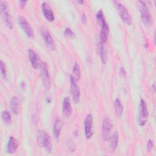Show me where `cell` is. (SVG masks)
Returning <instances> with one entry per match:
<instances>
[{"instance_id": "6da1fadb", "label": "cell", "mask_w": 156, "mask_h": 156, "mask_svg": "<svg viewBox=\"0 0 156 156\" xmlns=\"http://www.w3.org/2000/svg\"><path fill=\"white\" fill-rule=\"evenodd\" d=\"M37 141L38 145L44 149L48 153H51L52 144L49 135L44 130H39L37 134Z\"/></svg>"}, {"instance_id": "7a4b0ae2", "label": "cell", "mask_w": 156, "mask_h": 156, "mask_svg": "<svg viewBox=\"0 0 156 156\" xmlns=\"http://www.w3.org/2000/svg\"><path fill=\"white\" fill-rule=\"evenodd\" d=\"M0 13L2 21L6 26L10 29H13V23L12 20V16L9 12V5L5 1H0Z\"/></svg>"}, {"instance_id": "3957f363", "label": "cell", "mask_w": 156, "mask_h": 156, "mask_svg": "<svg viewBox=\"0 0 156 156\" xmlns=\"http://www.w3.org/2000/svg\"><path fill=\"white\" fill-rule=\"evenodd\" d=\"M137 4L143 24L146 26H149L151 23V16L147 4L144 1H138Z\"/></svg>"}, {"instance_id": "277c9868", "label": "cell", "mask_w": 156, "mask_h": 156, "mask_svg": "<svg viewBox=\"0 0 156 156\" xmlns=\"http://www.w3.org/2000/svg\"><path fill=\"white\" fill-rule=\"evenodd\" d=\"M113 3L123 22L127 25H130L132 24V18L127 9L122 3L118 1H113Z\"/></svg>"}, {"instance_id": "5b68a950", "label": "cell", "mask_w": 156, "mask_h": 156, "mask_svg": "<svg viewBox=\"0 0 156 156\" xmlns=\"http://www.w3.org/2000/svg\"><path fill=\"white\" fill-rule=\"evenodd\" d=\"M69 82H70V93L72 97L73 102L76 104L79 102L80 91L79 85L77 83V80L74 79L73 75L69 76Z\"/></svg>"}, {"instance_id": "8992f818", "label": "cell", "mask_w": 156, "mask_h": 156, "mask_svg": "<svg viewBox=\"0 0 156 156\" xmlns=\"http://www.w3.org/2000/svg\"><path fill=\"white\" fill-rule=\"evenodd\" d=\"M40 32L41 36L42 37L47 47L52 51L55 50L56 48L55 43L48 29L44 26H42L40 29Z\"/></svg>"}, {"instance_id": "52a82bcc", "label": "cell", "mask_w": 156, "mask_h": 156, "mask_svg": "<svg viewBox=\"0 0 156 156\" xmlns=\"http://www.w3.org/2000/svg\"><path fill=\"white\" fill-rule=\"evenodd\" d=\"M148 110L147 104L143 99H140L139 105V115H138V124L141 126H143L147 119Z\"/></svg>"}, {"instance_id": "ba28073f", "label": "cell", "mask_w": 156, "mask_h": 156, "mask_svg": "<svg viewBox=\"0 0 156 156\" xmlns=\"http://www.w3.org/2000/svg\"><path fill=\"white\" fill-rule=\"evenodd\" d=\"M18 23L21 29L23 30V32L25 33V34L28 38H34L33 29L30 23L25 17L23 16H19L18 17Z\"/></svg>"}, {"instance_id": "9c48e42d", "label": "cell", "mask_w": 156, "mask_h": 156, "mask_svg": "<svg viewBox=\"0 0 156 156\" xmlns=\"http://www.w3.org/2000/svg\"><path fill=\"white\" fill-rule=\"evenodd\" d=\"M40 75L41 77L43 85L46 88H49L51 85L50 76L48 71V66L46 62H43L40 65Z\"/></svg>"}, {"instance_id": "30bf717a", "label": "cell", "mask_w": 156, "mask_h": 156, "mask_svg": "<svg viewBox=\"0 0 156 156\" xmlns=\"http://www.w3.org/2000/svg\"><path fill=\"white\" fill-rule=\"evenodd\" d=\"M113 127V124L112 121L108 118H105L102 126V135L104 140H108L110 135V132Z\"/></svg>"}, {"instance_id": "8fae6325", "label": "cell", "mask_w": 156, "mask_h": 156, "mask_svg": "<svg viewBox=\"0 0 156 156\" xmlns=\"http://www.w3.org/2000/svg\"><path fill=\"white\" fill-rule=\"evenodd\" d=\"M93 116L91 114H88L85 119L84 132L87 139H90L93 135Z\"/></svg>"}, {"instance_id": "7c38bea8", "label": "cell", "mask_w": 156, "mask_h": 156, "mask_svg": "<svg viewBox=\"0 0 156 156\" xmlns=\"http://www.w3.org/2000/svg\"><path fill=\"white\" fill-rule=\"evenodd\" d=\"M41 9L45 18L49 21H53L54 20V12L49 5V4L46 2H43L41 4Z\"/></svg>"}, {"instance_id": "4fadbf2b", "label": "cell", "mask_w": 156, "mask_h": 156, "mask_svg": "<svg viewBox=\"0 0 156 156\" xmlns=\"http://www.w3.org/2000/svg\"><path fill=\"white\" fill-rule=\"evenodd\" d=\"M73 112L72 106L69 97H65L62 103V113L66 118H69Z\"/></svg>"}, {"instance_id": "5bb4252c", "label": "cell", "mask_w": 156, "mask_h": 156, "mask_svg": "<svg viewBox=\"0 0 156 156\" xmlns=\"http://www.w3.org/2000/svg\"><path fill=\"white\" fill-rule=\"evenodd\" d=\"M19 145V142L16 138L13 137V136H10L9 138L7 147H6V151L8 154H14Z\"/></svg>"}, {"instance_id": "9a60e30c", "label": "cell", "mask_w": 156, "mask_h": 156, "mask_svg": "<svg viewBox=\"0 0 156 156\" xmlns=\"http://www.w3.org/2000/svg\"><path fill=\"white\" fill-rule=\"evenodd\" d=\"M27 55L32 66L34 69H37L40 65L39 63V57L36 52L32 49H29L27 50Z\"/></svg>"}, {"instance_id": "2e32d148", "label": "cell", "mask_w": 156, "mask_h": 156, "mask_svg": "<svg viewBox=\"0 0 156 156\" xmlns=\"http://www.w3.org/2000/svg\"><path fill=\"white\" fill-rule=\"evenodd\" d=\"M63 124H64L63 122L60 118H57L54 121L52 132H53V135L55 139L57 140L59 139L61 131L63 127Z\"/></svg>"}, {"instance_id": "e0dca14e", "label": "cell", "mask_w": 156, "mask_h": 156, "mask_svg": "<svg viewBox=\"0 0 156 156\" xmlns=\"http://www.w3.org/2000/svg\"><path fill=\"white\" fill-rule=\"evenodd\" d=\"M109 34V27L106 21H104L101 25V30L99 34V40L103 43H105L108 38Z\"/></svg>"}, {"instance_id": "ac0fdd59", "label": "cell", "mask_w": 156, "mask_h": 156, "mask_svg": "<svg viewBox=\"0 0 156 156\" xmlns=\"http://www.w3.org/2000/svg\"><path fill=\"white\" fill-rule=\"evenodd\" d=\"M104 43H103L102 41L99 40L98 44V52L101 58V62L103 64H105L107 62V51L104 47Z\"/></svg>"}, {"instance_id": "d6986e66", "label": "cell", "mask_w": 156, "mask_h": 156, "mask_svg": "<svg viewBox=\"0 0 156 156\" xmlns=\"http://www.w3.org/2000/svg\"><path fill=\"white\" fill-rule=\"evenodd\" d=\"M10 108L12 113L15 115H18L20 108V102L19 99L16 96L12 97L10 102Z\"/></svg>"}, {"instance_id": "ffe728a7", "label": "cell", "mask_w": 156, "mask_h": 156, "mask_svg": "<svg viewBox=\"0 0 156 156\" xmlns=\"http://www.w3.org/2000/svg\"><path fill=\"white\" fill-rule=\"evenodd\" d=\"M119 140V135L117 132H115L110 137V148L112 151H114L118 146Z\"/></svg>"}, {"instance_id": "44dd1931", "label": "cell", "mask_w": 156, "mask_h": 156, "mask_svg": "<svg viewBox=\"0 0 156 156\" xmlns=\"http://www.w3.org/2000/svg\"><path fill=\"white\" fill-rule=\"evenodd\" d=\"M114 106H115V110L116 115L119 116H121L123 112V105L121 103V100L119 98H116L115 100Z\"/></svg>"}, {"instance_id": "7402d4cb", "label": "cell", "mask_w": 156, "mask_h": 156, "mask_svg": "<svg viewBox=\"0 0 156 156\" xmlns=\"http://www.w3.org/2000/svg\"><path fill=\"white\" fill-rule=\"evenodd\" d=\"M73 76L74 79L77 81L79 80L81 77V71L79 65L76 62L73 67Z\"/></svg>"}, {"instance_id": "603a6c76", "label": "cell", "mask_w": 156, "mask_h": 156, "mask_svg": "<svg viewBox=\"0 0 156 156\" xmlns=\"http://www.w3.org/2000/svg\"><path fill=\"white\" fill-rule=\"evenodd\" d=\"M1 119L5 124H9L12 121V117L8 110H4L1 113Z\"/></svg>"}, {"instance_id": "cb8c5ba5", "label": "cell", "mask_w": 156, "mask_h": 156, "mask_svg": "<svg viewBox=\"0 0 156 156\" xmlns=\"http://www.w3.org/2000/svg\"><path fill=\"white\" fill-rule=\"evenodd\" d=\"M96 19L97 23L99 25H101L104 21H105V18L104 16V13L102 10H98V12H97V13L96 15Z\"/></svg>"}, {"instance_id": "d4e9b609", "label": "cell", "mask_w": 156, "mask_h": 156, "mask_svg": "<svg viewBox=\"0 0 156 156\" xmlns=\"http://www.w3.org/2000/svg\"><path fill=\"white\" fill-rule=\"evenodd\" d=\"M0 70H1V77H2L3 79H5L6 77H7L6 67H5V63L2 60H0Z\"/></svg>"}, {"instance_id": "484cf974", "label": "cell", "mask_w": 156, "mask_h": 156, "mask_svg": "<svg viewBox=\"0 0 156 156\" xmlns=\"http://www.w3.org/2000/svg\"><path fill=\"white\" fill-rule=\"evenodd\" d=\"M66 146L68 149L69 151V152H74L76 149V146L75 144V143H74V141L69 139L66 141Z\"/></svg>"}, {"instance_id": "4316f807", "label": "cell", "mask_w": 156, "mask_h": 156, "mask_svg": "<svg viewBox=\"0 0 156 156\" xmlns=\"http://www.w3.org/2000/svg\"><path fill=\"white\" fill-rule=\"evenodd\" d=\"M64 35L69 38H73L75 37V33L69 27H66L64 30Z\"/></svg>"}, {"instance_id": "83f0119b", "label": "cell", "mask_w": 156, "mask_h": 156, "mask_svg": "<svg viewBox=\"0 0 156 156\" xmlns=\"http://www.w3.org/2000/svg\"><path fill=\"white\" fill-rule=\"evenodd\" d=\"M154 147V144L153 141L152 140H149L147 143V151L149 152H151L153 150Z\"/></svg>"}, {"instance_id": "f1b7e54d", "label": "cell", "mask_w": 156, "mask_h": 156, "mask_svg": "<svg viewBox=\"0 0 156 156\" xmlns=\"http://www.w3.org/2000/svg\"><path fill=\"white\" fill-rule=\"evenodd\" d=\"M18 2H19V7H20V9H23L27 3V1L20 0V1H19Z\"/></svg>"}, {"instance_id": "f546056e", "label": "cell", "mask_w": 156, "mask_h": 156, "mask_svg": "<svg viewBox=\"0 0 156 156\" xmlns=\"http://www.w3.org/2000/svg\"><path fill=\"white\" fill-rule=\"evenodd\" d=\"M81 21H82V23L83 24L86 23V22H87V16L85 13H82L81 15Z\"/></svg>"}, {"instance_id": "4dcf8cb0", "label": "cell", "mask_w": 156, "mask_h": 156, "mask_svg": "<svg viewBox=\"0 0 156 156\" xmlns=\"http://www.w3.org/2000/svg\"><path fill=\"white\" fill-rule=\"evenodd\" d=\"M119 74L121 76H126V71L124 67H121L120 69H119Z\"/></svg>"}, {"instance_id": "1f68e13d", "label": "cell", "mask_w": 156, "mask_h": 156, "mask_svg": "<svg viewBox=\"0 0 156 156\" xmlns=\"http://www.w3.org/2000/svg\"><path fill=\"white\" fill-rule=\"evenodd\" d=\"M76 2L79 4H83L84 3V1L83 0H76Z\"/></svg>"}, {"instance_id": "d6a6232c", "label": "cell", "mask_w": 156, "mask_h": 156, "mask_svg": "<svg viewBox=\"0 0 156 156\" xmlns=\"http://www.w3.org/2000/svg\"><path fill=\"white\" fill-rule=\"evenodd\" d=\"M20 86L22 88H24L25 87H26V84H25V82H21L20 83Z\"/></svg>"}, {"instance_id": "836d02e7", "label": "cell", "mask_w": 156, "mask_h": 156, "mask_svg": "<svg viewBox=\"0 0 156 156\" xmlns=\"http://www.w3.org/2000/svg\"><path fill=\"white\" fill-rule=\"evenodd\" d=\"M46 101L48 103H50L51 102V98H46Z\"/></svg>"}]
</instances>
